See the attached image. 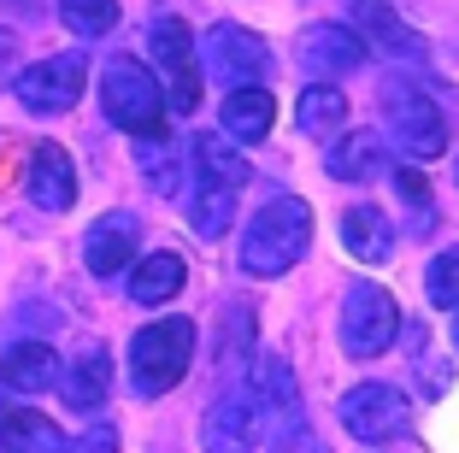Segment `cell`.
<instances>
[{"instance_id": "cell-1", "label": "cell", "mask_w": 459, "mask_h": 453, "mask_svg": "<svg viewBox=\"0 0 459 453\" xmlns=\"http://www.w3.org/2000/svg\"><path fill=\"white\" fill-rule=\"evenodd\" d=\"M312 254V206L300 195H271L242 236V271L247 277H283Z\"/></svg>"}, {"instance_id": "cell-2", "label": "cell", "mask_w": 459, "mask_h": 453, "mask_svg": "<svg viewBox=\"0 0 459 453\" xmlns=\"http://www.w3.org/2000/svg\"><path fill=\"white\" fill-rule=\"evenodd\" d=\"M195 342H201V330H195L189 318H153L135 330L130 342V383L142 400H160L171 395L183 377H189L195 365Z\"/></svg>"}, {"instance_id": "cell-3", "label": "cell", "mask_w": 459, "mask_h": 453, "mask_svg": "<svg viewBox=\"0 0 459 453\" xmlns=\"http://www.w3.org/2000/svg\"><path fill=\"white\" fill-rule=\"evenodd\" d=\"M100 107L124 135H160L165 130V89L153 77V65L118 54L100 65Z\"/></svg>"}, {"instance_id": "cell-4", "label": "cell", "mask_w": 459, "mask_h": 453, "mask_svg": "<svg viewBox=\"0 0 459 453\" xmlns=\"http://www.w3.org/2000/svg\"><path fill=\"white\" fill-rule=\"evenodd\" d=\"M383 118H389V135L406 160H442L447 153V118L424 89L389 77L383 83Z\"/></svg>"}, {"instance_id": "cell-5", "label": "cell", "mask_w": 459, "mask_h": 453, "mask_svg": "<svg viewBox=\"0 0 459 453\" xmlns=\"http://www.w3.org/2000/svg\"><path fill=\"white\" fill-rule=\"evenodd\" d=\"M401 335V307H394V294L383 283H353L342 294V347H348L353 360H377L389 353V342Z\"/></svg>"}, {"instance_id": "cell-6", "label": "cell", "mask_w": 459, "mask_h": 453, "mask_svg": "<svg viewBox=\"0 0 459 453\" xmlns=\"http://www.w3.org/2000/svg\"><path fill=\"white\" fill-rule=\"evenodd\" d=\"M201 77L224 83V89H242V83H265L271 77V41L254 36L242 24H212L201 36Z\"/></svg>"}, {"instance_id": "cell-7", "label": "cell", "mask_w": 459, "mask_h": 453, "mask_svg": "<svg viewBox=\"0 0 459 453\" xmlns=\"http://www.w3.org/2000/svg\"><path fill=\"white\" fill-rule=\"evenodd\" d=\"M148 48H153V77H165V100L177 112H195L201 100V59H195V41H189V24L171 13H160L148 24Z\"/></svg>"}, {"instance_id": "cell-8", "label": "cell", "mask_w": 459, "mask_h": 453, "mask_svg": "<svg viewBox=\"0 0 459 453\" xmlns=\"http://www.w3.org/2000/svg\"><path fill=\"white\" fill-rule=\"evenodd\" d=\"M82 89H89V59L82 54H48L41 65L18 71V100H24L30 112H71L82 100Z\"/></svg>"}, {"instance_id": "cell-9", "label": "cell", "mask_w": 459, "mask_h": 453, "mask_svg": "<svg viewBox=\"0 0 459 453\" xmlns=\"http://www.w3.org/2000/svg\"><path fill=\"white\" fill-rule=\"evenodd\" d=\"M300 71H307L312 83H336L348 77V71L365 65V54H371V41L359 36L353 24H336V18H325V24H312L300 30Z\"/></svg>"}, {"instance_id": "cell-10", "label": "cell", "mask_w": 459, "mask_h": 453, "mask_svg": "<svg viewBox=\"0 0 459 453\" xmlns=\"http://www.w3.org/2000/svg\"><path fill=\"white\" fill-rule=\"evenodd\" d=\"M342 430H348L353 441H389V436H401L406 430V395L401 388H389V383H353L348 395H342Z\"/></svg>"}, {"instance_id": "cell-11", "label": "cell", "mask_w": 459, "mask_h": 453, "mask_svg": "<svg viewBox=\"0 0 459 453\" xmlns=\"http://www.w3.org/2000/svg\"><path fill=\"white\" fill-rule=\"evenodd\" d=\"M135 254H142V218L135 213H107L82 236V266L95 271V277H118Z\"/></svg>"}, {"instance_id": "cell-12", "label": "cell", "mask_w": 459, "mask_h": 453, "mask_svg": "<svg viewBox=\"0 0 459 453\" xmlns=\"http://www.w3.org/2000/svg\"><path fill=\"white\" fill-rule=\"evenodd\" d=\"M259 436V413H254V395L247 388H230L206 406L201 418V448L206 453H247Z\"/></svg>"}, {"instance_id": "cell-13", "label": "cell", "mask_w": 459, "mask_h": 453, "mask_svg": "<svg viewBox=\"0 0 459 453\" xmlns=\"http://www.w3.org/2000/svg\"><path fill=\"white\" fill-rule=\"evenodd\" d=\"M24 195L36 200L41 213H65L77 200V171H71V153L59 142H41L24 165Z\"/></svg>"}, {"instance_id": "cell-14", "label": "cell", "mask_w": 459, "mask_h": 453, "mask_svg": "<svg viewBox=\"0 0 459 453\" xmlns=\"http://www.w3.org/2000/svg\"><path fill=\"white\" fill-rule=\"evenodd\" d=\"M218 124H224L230 142L242 147H259L271 135V124H277V100H271L265 83H242V89L224 94V107H218Z\"/></svg>"}, {"instance_id": "cell-15", "label": "cell", "mask_w": 459, "mask_h": 453, "mask_svg": "<svg viewBox=\"0 0 459 453\" xmlns=\"http://www.w3.org/2000/svg\"><path fill=\"white\" fill-rule=\"evenodd\" d=\"M325 171L336 177V183H377V177H389V147H383V135H371V130L336 135L330 153H325Z\"/></svg>"}, {"instance_id": "cell-16", "label": "cell", "mask_w": 459, "mask_h": 453, "mask_svg": "<svg viewBox=\"0 0 459 453\" xmlns=\"http://www.w3.org/2000/svg\"><path fill=\"white\" fill-rule=\"evenodd\" d=\"M342 248H348L359 266H383V259H394V224L383 206H371V200H353L348 213H342Z\"/></svg>"}, {"instance_id": "cell-17", "label": "cell", "mask_w": 459, "mask_h": 453, "mask_svg": "<svg viewBox=\"0 0 459 453\" xmlns=\"http://www.w3.org/2000/svg\"><path fill=\"white\" fill-rule=\"evenodd\" d=\"M59 353L48 342H13L6 353H0V383L13 388V395H48V388L59 383Z\"/></svg>"}, {"instance_id": "cell-18", "label": "cell", "mask_w": 459, "mask_h": 453, "mask_svg": "<svg viewBox=\"0 0 459 453\" xmlns=\"http://www.w3.org/2000/svg\"><path fill=\"white\" fill-rule=\"evenodd\" d=\"M59 388H65V406L71 413H95L100 400L112 395V353L107 347H82L77 360H71V371H59Z\"/></svg>"}, {"instance_id": "cell-19", "label": "cell", "mask_w": 459, "mask_h": 453, "mask_svg": "<svg viewBox=\"0 0 459 453\" xmlns=\"http://www.w3.org/2000/svg\"><path fill=\"white\" fill-rule=\"evenodd\" d=\"M189 153H195V188H236L242 195V183H247V160L230 147V135H212V130H201L189 142Z\"/></svg>"}, {"instance_id": "cell-20", "label": "cell", "mask_w": 459, "mask_h": 453, "mask_svg": "<svg viewBox=\"0 0 459 453\" xmlns=\"http://www.w3.org/2000/svg\"><path fill=\"white\" fill-rule=\"evenodd\" d=\"M0 453H65V436L48 413L0 406Z\"/></svg>"}, {"instance_id": "cell-21", "label": "cell", "mask_w": 459, "mask_h": 453, "mask_svg": "<svg viewBox=\"0 0 459 453\" xmlns=\"http://www.w3.org/2000/svg\"><path fill=\"white\" fill-rule=\"evenodd\" d=\"M183 277H189V266H183V254H142L130 271V301L135 307H165V301H177V289H183Z\"/></svg>"}, {"instance_id": "cell-22", "label": "cell", "mask_w": 459, "mask_h": 453, "mask_svg": "<svg viewBox=\"0 0 459 453\" xmlns=\"http://www.w3.org/2000/svg\"><path fill=\"white\" fill-rule=\"evenodd\" d=\"M295 124L300 135H312V142H330V135L348 124V94L336 89V83H307L295 100Z\"/></svg>"}, {"instance_id": "cell-23", "label": "cell", "mask_w": 459, "mask_h": 453, "mask_svg": "<svg viewBox=\"0 0 459 453\" xmlns=\"http://www.w3.org/2000/svg\"><path fill=\"white\" fill-rule=\"evenodd\" d=\"M135 165H142V183L153 195H177L183 188V160H177V147H171V130L135 135Z\"/></svg>"}, {"instance_id": "cell-24", "label": "cell", "mask_w": 459, "mask_h": 453, "mask_svg": "<svg viewBox=\"0 0 459 453\" xmlns=\"http://www.w3.org/2000/svg\"><path fill=\"white\" fill-rule=\"evenodd\" d=\"M389 183L406 206V230H412V236H430L436 230V195H430V183H424V171L419 165H394Z\"/></svg>"}, {"instance_id": "cell-25", "label": "cell", "mask_w": 459, "mask_h": 453, "mask_svg": "<svg viewBox=\"0 0 459 453\" xmlns=\"http://www.w3.org/2000/svg\"><path fill=\"white\" fill-rule=\"evenodd\" d=\"M189 224H195V236H201V241L230 236V224H236V188H195Z\"/></svg>"}, {"instance_id": "cell-26", "label": "cell", "mask_w": 459, "mask_h": 453, "mask_svg": "<svg viewBox=\"0 0 459 453\" xmlns=\"http://www.w3.org/2000/svg\"><path fill=\"white\" fill-rule=\"evenodd\" d=\"M59 24L82 41L112 36L118 30V0H59Z\"/></svg>"}, {"instance_id": "cell-27", "label": "cell", "mask_w": 459, "mask_h": 453, "mask_svg": "<svg viewBox=\"0 0 459 453\" xmlns=\"http://www.w3.org/2000/svg\"><path fill=\"white\" fill-rule=\"evenodd\" d=\"M424 294H430L436 312H454L459 307V241L430 259V271H424Z\"/></svg>"}, {"instance_id": "cell-28", "label": "cell", "mask_w": 459, "mask_h": 453, "mask_svg": "<svg viewBox=\"0 0 459 453\" xmlns=\"http://www.w3.org/2000/svg\"><path fill=\"white\" fill-rule=\"evenodd\" d=\"M271 453H330V448L318 441V430H312V424H300V418H289V424H283V436L271 441Z\"/></svg>"}, {"instance_id": "cell-29", "label": "cell", "mask_w": 459, "mask_h": 453, "mask_svg": "<svg viewBox=\"0 0 459 453\" xmlns=\"http://www.w3.org/2000/svg\"><path fill=\"white\" fill-rule=\"evenodd\" d=\"M65 453H118V430H112V424H95L89 436L65 441Z\"/></svg>"}, {"instance_id": "cell-30", "label": "cell", "mask_w": 459, "mask_h": 453, "mask_svg": "<svg viewBox=\"0 0 459 453\" xmlns=\"http://www.w3.org/2000/svg\"><path fill=\"white\" fill-rule=\"evenodd\" d=\"M13 54H18V36H13V30H0V65H6Z\"/></svg>"}, {"instance_id": "cell-31", "label": "cell", "mask_w": 459, "mask_h": 453, "mask_svg": "<svg viewBox=\"0 0 459 453\" xmlns=\"http://www.w3.org/2000/svg\"><path fill=\"white\" fill-rule=\"evenodd\" d=\"M454 353H459V307H454Z\"/></svg>"}, {"instance_id": "cell-32", "label": "cell", "mask_w": 459, "mask_h": 453, "mask_svg": "<svg viewBox=\"0 0 459 453\" xmlns=\"http://www.w3.org/2000/svg\"><path fill=\"white\" fill-rule=\"evenodd\" d=\"M454 183H459V165H454Z\"/></svg>"}]
</instances>
